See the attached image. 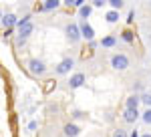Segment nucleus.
Masks as SVG:
<instances>
[{"label":"nucleus","instance_id":"1","mask_svg":"<svg viewBox=\"0 0 151 137\" xmlns=\"http://www.w3.org/2000/svg\"><path fill=\"white\" fill-rule=\"evenodd\" d=\"M16 26H18V38H20V40H26L30 34L35 32V24H32V20H30V14L18 18Z\"/></svg>","mask_w":151,"mask_h":137},{"label":"nucleus","instance_id":"2","mask_svg":"<svg viewBox=\"0 0 151 137\" xmlns=\"http://www.w3.org/2000/svg\"><path fill=\"white\" fill-rule=\"evenodd\" d=\"M109 63H111L113 71H119V73H123V71H127V68L131 67V61H129V57L125 53H115V55H111Z\"/></svg>","mask_w":151,"mask_h":137},{"label":"nucleus","instance_id":"3","mask_svg":"<svg viewBox=\"0 0 151 137\" xmlns=\"http://www.w3.org/2000/svg\"><path fill=\"white\" fill-rule=\"evenodd\" d=\"M26 68H28V73H30V75H35V77H45V75H47V71H48L42 58H28Z\"/></svg>","mask_w":151,"mask_h":137},{"label":"nucleus","instance_id":"4","mask_svg":"<svg viewBox=\"0 0 151 137\" xmlns=\"http://www.w3.org/2000/svg\"><path fill=\"white\" fill-rule=\"evenodd\" d=\"M65 34H67V38H69L70 45H79V40H81V30H79V22H69L65 26Z\"/></svg>","mask_w":151,"mask_h":137},{"label":"nucleus","instance_id":"5","mask_svg":"<svg viewBox=\"0 0 151 137\" xmlns=\"http://www.w3.org/2000/svg\"><path fill=\"white\" fill-rule=\"evenodd\" d=\"M73 67H75V58L67 57V58H63L57 67H55V73H57V75H67V73L73 71Z\"/></svg>","mask_w":151,"mask_h":137},{"label":"nucleus","instance_id":"6","mask_svg":"<svg viewBox=\"0 0 151 137\" xmlns=\"http://www.w3.org/2000/svg\"><path fill=\"white\" fill-rule=\"evenodd\" d=\"M79 30H81V36H83V38H87L89 43H93V40H95V30H93V26L87 22V20H81V22H79Z\"/></svg>","mask_w":151,"mask_h":137},{"label":"nucleus","instance_id":"7","mask_svg":"<svg viewBox=\"0 0 151 137\" xmlns=\"http://www.w3.org/2000/svg\"><path fill=\"white\" fill-rule=\"evenodd\" d=\"M121 117H123V121H125V123H129V125H133V123H135L137 119H141V113L137 111V109H125Z\"/></svg>","mask_w":151,"mask_h":137},{"label":"nucleus","instance_id":"8","mask_svg":"<svg viewBox=\"0 0 151 137\" xmlns=\"http://www.w3.org/2000/svg\"><path fill=\"white\" fill-rule=\"evenodd\" d=\"M85 81H87L85 73H75V75L69 79V87H70V89H79V87L85 85Z\"/></svg>","mask_w":151,"mask_h":137},{"label":"nucleus","instance_id":"9","mask_svg":"<svg viewBox=\"0 0 151 137\" xmlns=\"http://www.w3.org/2000/svg\"><path fill=\"white\" fill-rule=\"evenodd\" d=\"M0 22H2V26H4L6 30H10L12 26L18 22V18H16V14H12V12H6V14L2 16V20H0Z\"/></svg>","mask_w":151,"mask_h":137},{"label":"nucleus","instance_id":"10","mask_svg":"<svg viewBox=\"0 0 151 137\" xmlns=\"http://www.w3.org/2000/svg\"><path fill=\"white\" fill-rule=\"evenodd\" d=\"M139 103H141V95H129L127 99H125V109H137L139 107Z\"/></svg>","mask_w":151,"mask_h":137},{"label":"nucleus","instance_id":"11","mask_svg":"<svg viewBox=\"0 0 151 137\" xmlns=\"http://www.w3.org/2000/svg\"><path fill=\"white\" fill-rule=\"evenodd\" d=\"M81 133V127L79 125H75V123H67L65 125V135L67 137H77Z\"/></svg>","mask_w":151,"mask_h":137},{"label":"nucleus","instance_id":"12","mask_svg":"<svg viewBox=\"0 0 151 137\" xmlns=\"http://www.w3.org/2000/svg\"><path fill=\"white\" fill-rule=\"evenodd\" d=\"M60 2L63 0H47L42 6H38V10H47V12H50V10H57L58 6H60Z\"/></svg>","mask_w":151,"mask_h":137},{"label":"nucleus","instance_id":"13","mask_svg":"<svg viewBox=\"0 0 151 137\" xmlns=\"http://www.w3.org/2000/svg\"><path fill=\"white\" fill-rule=\"evenodd\" d=\"M115 45H117V38H115V36H105L103 40H101V46H105V48H113Z\"/></svg>","mask_w":151,"mask_h":137},{"label":"nucleus","instance_id":"14","mask_svg":"<svg viewBox=\"0 0 151 137\" xmlns=\"http://www.w3.org/2000/svg\"><path fill=\"white\" fill-rule=\"evenodd\" d=\"M109 6H111V10L119 12L123 6H125V2H123V0H109Z\"/></svg>","mask_w":151,"mask_h":137},{"label":"nucleus","instance_id":"15","mask_svg":"<svg viewBox=\"0 0 151 137\" xmlns=\"http://www.w3.org/2000/svg\"><path fill=\"white\" fill-rule=\"evenodd\" d=\"M105 18H107V22H109V24H115L117 20H119V12H115V10H109Z\"/></svg>","mask_w":151,"mask_h":137},{"label":"nucleus","instance_id":"16","mask_svg":"<svg viewBox=\"0 0 151 137\" xmlns=\"http://www.w3.org/2000/svg\"><path fill=\"white\" fill-rule=\"evenodd\" d=\"M91 12H93V6H89V4H85L83 8H79V14H81V18H89V16H91Z\"/></svg>","mask_w":151,"mask_h":137},{"label":"nucleus","instance_id":"17","mask_svg":"<svg viewBox=\"0 0 151 137\" xmlns=\"http://www.w3.org/2000/svg\"><path fill=\"white\" fill-rule=\"evenodd\" d=\"M141 103H143L147 109H151V93H149V91L141 93Z\"/></svg>","mask_w":151,"mask_h":137},{"label":"nucleus","instance_id":"18","mask_svg":"<svg viewBox=\"0 0 151 137\" xmlns=\"http://www.w3.org/2000/svg\"><path fill=\"white\" fill-rule=\"evenodd\" d=\"M121 38H123L125 43H129V45L135 40V36H133V32H131V30H123V32H121Z\"/></svg>","mask_w":151,"mask_h":137},{"label":"nucleus","instance_id":"19","mask_svg":"<svg viewBox=\"0 0 151 137\" xmlns=\"http://www.w3.org/2000/svg\"><path fill=\"white\" fill-rule=\"evenodd\" d=\"M141 121H143L145 125H151V109H145V111L141 113Z\"/></svg>","mask_w":151,"mask_h":137},{"label":"nucleus","instance_id":"20","mask_svg":"<svg viewBox=\"0 0 151 137\" xmlns=\"http://www.w3.org/2000/svg\"><path fill=\"white\" fill-rule=\"evenodd\" d=\"M111 137H127V131H123V129H115Z\"/></svg>","mask_w":151,"mask_h":137},{"label":"nucleus","instance_id":"21","mask_svg":"<svg viewBox=\"0 0 151 137\" xmlns=\"http://www.w3.org/2000/svg\"><path fill=\"white\" fill-rule=\"evenodd\" d=\"M133 89H135V91L143 89V83H141V81H135V83H133Z\"/></svg>","mask_w":151,"mask_h":137},{"label":"nucleus","instance_id":"22","mask_svg":"<svg viewBox=\"0 0 151 137\" xmlns=\"http://www.w3.org/2000/svg\"><path fill=\"white\" fill-rule=\"evenodd\" d=\"M103 4H105L103 0H93V8H101Z\"/></svg>","mask_w":151,"mask_h":137},{"label":"nucleus","instance_id":"23","mask_svg":"<svg viewBox=\"0 0 151 137\" xmlns=\"http://www.w3.org/2000/svg\"><path fill=\"white\" fill-rule=\"evenodd\" d=\"M135 20V10H129V16H127V22H133Z\"/></svg>","mask_w":151,"mask_h":137},{"label":"nucleus","instance_id":"24","mask_svg":"<svg viewBox=\"0 0 151 137\" xmlns=\"http://www.w3.org/2000/svg\"><path fill=\"white\" fill-rule=\"evenodd\" d=\"M36 127H38V123H36V121H30V123H28V131H35Z\"/></svg>","mask_w":151,"mask_h":137},{"label":"nucleus","instance_id":"25","mask_svg":"<svg viewBox=\"0 0 151 137\" xmlns=\"http://www.w3.org/2000/svg\"><path fill=\"white\" fill-rule=\"evenodd\" d=\"M131 137H139V133H137V131H133V133H131Z\"/></svg>","mask_w":151,"mask_h":137},{"label":"nucleus","instance_id":"26","mask_svg":"<svg viewBox=\"0 0 151 137\" xmlns=\"http://www.w3.org/2000/svg\"><path fill=\"white\" fill-rule=\"evenodd\" d=\"M141 137H151V133H143V135H141Z\"/></svg>","mask_w":151,"mask_h":137},{"label":"nucleus","instance_id":"27","mask_svg":"<svg viewBox=\"0 0 151 137\" xmlns=\"http://www.w3.org/2000/svg\"><path fill=\"white\" fill-rule=\"evenodd\" d=\"M2 16H4V14H2V8H0V20H2Z\"/></svg>","mask_w":151,"mask_h":137},{"label":"nucleus","instance_id":"28","mask_svg":"<svg viewBox=\"0 0 151 137\" xmlns=\"http://www.w3.org/2000/svg\"><path fill=\"white\" fill-rule=\"evenodd\" d=\"M149 53H151V50H149Z\"/></svg>","mask_w":151,"mask_h":137}]
</instances>
